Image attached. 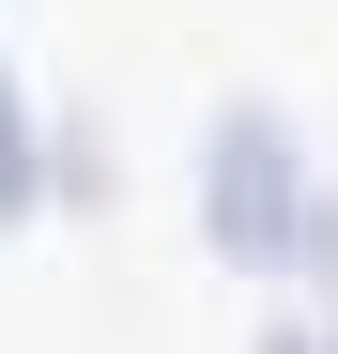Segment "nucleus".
Masks as SVG:
<instances>
[{
	"label": "nucleus",
	"instance_id": "nucleus-3",
	"mask_svg": "<svg viewBox=\"0 0 338 354\" xmlns=\"http://www.w3.org/2000/svg\"><path fill=\"white\" fill-rule=\"evenodd\" d=\"M246 354H338V277H308V292H277V324H261Z\"/></svg>",
	"mask_w": 338,
	"mask_h": 354
},
{
	"label": "nucleus",
	"instance_id": "nucleus-2",
	"mask_svg": "<svg viewBox=\"0 0 338 354\" xmlns=\"http://www.w3.org/2000/svg\"><path fill=\"white\" fill-rule=\"evenodd\" d=\"M31 201H62V139L31 124V93H16V62H0V231H16Z\"/></svg>",
	"mask_w": 338,
	"mask_h": 354
},
{
	"label": "nucleus",
	"instance_id": "nucleus-1",
	"mask_svg": "<svg viewBox=\"0 0 338 354\" xmlns=\"http://www.w3.org/2000/svg\"><path fill=\"white\" fill-rule=\"evenodd\" d=\"M200 231H215V262L231 277H338V201H323V169H308V124L277 93H231L200 124Z\"/></svg>",
	"mask_w": 338,
	"mask_h": 354
}]
</instances>
